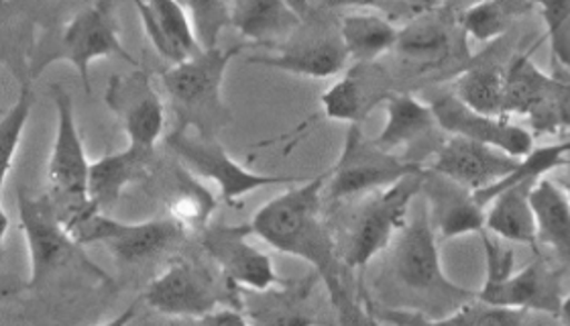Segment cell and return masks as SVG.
<instances>
[{"label":"cell","mask_w":570,"mask_h":326,"mask_svg":"<svg viewBox=\"0 0 570 326\" xmlns=\"http://www.w3.org/2000/svg\"><path fill=\"white\" fill-rule=\"evenodd\" d=\"M324 188L326 174L296 184L257 208L249 225L253 235L275 251L294 255L314 267L328 290L334 308L346 320V315L355 310V304L343 278L346 269L343 255L338 254L333 233L322 217Z\"/></svg>","instance_id":"obj_1"},{"label":"cell","mask_w":570,"mask_h":326,"mask_svg":"<svg viewBox=\"0 0 570 326\" xmlns=\"http://www.w3.org/2000/svg\"><path fill=\"white\" fill-rule=\"evenodd\" d=\"M243 49H203L161 73V85L178 117L176 129H190L204 137H218L225 129L230 122V109L223 98V86L230 61Z\"/></svg>","instance_id":"obj_2"},{"label":"cell","mask_w":570,"mask_h":326,"mask_svg":"<svg viewBox=\"0 0 570 326\" xmlns=\"http://www.w3.org/2000/svg\"><path fill=\"white\" fill-rule=\"evenodd\" d=\"M110 56L135 63L120 41L117 2L96 0L95 4L78 12L60 33L51 37L49 43L37 49L31 61V80L49 66L68 61L82 78L83 90L90 92V63Z\"/></svg>","instance_id":"obj_3"},{"label":"cell","mask_w":570,"mask_h":326,"mask_svg":"<svg viewBox=\"0 0 570 326\" xmlns=\"http://www.w3.org/2000/svg\"><path fill=\"white\" fill-rule=\"evenodd\" d=\"M63 225L80 245L102 243L110 255L125 266H137L154 259L169 247L184 241L188 233L174 218L122 223L108 213L96 210L95 206L71 215L68 220H63Z\"/></svg>","instance_id":"obj_4"},{"label":"cell","mask_w":570,"mask_h":326,"mask_svg":"<svg viewBox=\"0 0 570 326\" xmlns=\"http://www.w3.org/2000/svg\"><path fill=\"white\" fill-rule=\"evenodd\" d=\"M424 174L426 169L380 192H373L367 202L358 208L348 230L345 251L341 254L346 269L368 266L377 255L392 247L412 215L414 200L422 192Z\"/></svg>","instance_id":"obj_5"},{"label":"cell","mask_w":570,"mask_h":326,"mask_svg":"<svg viewBox=\"0 0 570 326\" xmlns=\"http://www.w3.org/2000/svg\"><path fill=\"white\" fill-rule=\"evenodd\" d=\"M392 271L405 290L422 294L428 298L459 300L473 298L476 292L454 284L442 267L439 233L432 227L426 202L410 215L404 229L393 241Z\"/></svg>","instance_id":"obj_6"},{"label":"cell","mask_w":570,"mask_h":326,"mask_svg":"<svg viewBox=\"0 0 570 326\" xmlns=\"http://www.w3.org/2000/svg\"><path fill=\"white\" fill-rule=\"evenodd\" d=\"M424 169L416 161L400 158L375 141L365 139L361 125H348L343 151L333 168L326 171L324 192L328 200L367 196Z\"/></svg>","instance_id":"obj_7"},{"label":"cell","mask_w":570,"mask_h":326,"mask_svg":"<svg viewBox=\"0 0 570 326\" xmlns=\"http://www.w3.org/2000/svg\"><path fill=\"white\" fill-rule=\"evenodd\" d=\"M142 303L159 315L196 323L220 306H243L235 284L220 286L206 267L188 259L171 261L142 292Z\"/></svg>","instance_id":"obj_8"},{"label":"cell","mask_w":570,"mask_h":326,"mask_svg":"<svg viewBox=\"0 0 570 326\" xmlns=\"http://www.w3.org/2000/svg\"><path fill=\"white\" fill-rule=\"evenodd\" d=\"M166 141L184 168L190 169L196 178L214 181L218 186L220 198L226 205H238L255 190L299 180L292 176L259 174L240 166L218 141V137H204L190 129H174L167 135Z\"/></svg>","instance_id":"obj_9"},{"label":"cell","mask_w":570,"mask_h":326,"mask_svg":"<svg viewBox=\"0 0 570 326\" xmlns=\"http://www.w3.org/2000/svg\"><path fill=\"white\" fill-rule=\"evenodd\" d=\"M49 95L56 105V139L48 161V184L56 198V210L61 220L88 208V180L92 161L86 156L83 139L70 92L60 85L49 86Z\"/></svg>","instance_id":"obj_10"},{"label":"cell","mask_w":570,"mask_h":326,"mask_svg":"<svg viewBox=\"0 0 570 326\" xmlns=\"http://www.w3.org/2000/svg\"><path fill=\"white\" fill-rule=\"evenodd\" d=\"M17 206L29 254V288L41 286L73 259H86L83 245L71 237L53 202L33 198L24 188H19Z\"/></svg>","instance_id":"obj_11"},{"label":"cell","mask_w":570,"mask_h":326,"mask_svg":"<svg viewBox=\"0 0 570 326\" xmlns=\"http://www.w3.org/2000/svg\"><path fill=\"white\" fill-rule=\"evenodd\" d=\"M250 225H213L203 233V249L230 284L247 290L269 292L285 286L272 257L249 243Z\"/></svg>","instance_id":"obj_12"},{"label":"cell","mask_w":570,"mask_h":326,"mask_svg":"<svg viewBox=\"0 0 570 326\" xmlns=\"http://www.w3.org/2000/svg\"><path fill=\"white\" fill-rule=\"evenodd\" d=\"M430 107L444 134L473 139L518 159L525 158L535 147L532 131L511 122L508 117H493L473 110L454 92L432 98Z\"/></svg>","instance_id":"obj_13"},{"label":"cell","mask_w":570,"mask_h":326,"mask_svg":"<svg viewBox=\"0 0 570 326\" xmlns=\"http://www.w3.org/2000/svg\"><path fill=\"white\" fill-rule=\"evenodd\" d=\"M392 76L381 68L377 61L373 63H358L348 66L343 78L336 80L321 97V110L316 117L304 122L297 131H304L312 122L338 121L348 125H363L368 112L385 105V100L392 97Z\"/></svg>","instance_id":"obj_14"},{"label":"cell","mask_w":570,"mask_h":326,"mask_svg":"<svg viewBox=\"0 0 570 326\" xmlns=\"http://www.w3.org/2000/svg\"><path fill=\"white\" fill-rule=\"evenodd\" d=\"M107 105L122 122L129 146L155 151L166 127V107L149 73L137 70L129 76H112Z\"/></svg>","instance_id":"obj_15"},{"label":"cell","mask_w":570,"mask_h":326,"mask_svg":"<svg viewBox=\"0 0 570 326\" xmlns=\"http://www.w3.org/2000/svg\"><path fill=\"white\" fill-rule=\"evenodd\" d=\"M463 36L459 17L451 11L420 12L400 29L395 51L405 66L420 72L439 70L464 48Z\"/></svg>","instance_id":"obj_16"},{"label":"cell","mask_w":570,"mask_h":326,"mask_svg":"<svg viewBox=\"0 0 570 326\" xmlns=\"http://www.w3.org/2000/svg\"><path fill=\"white\" fill-rule=\"evenodd\" d=\"M518 164L520 159L511 158L495 147L451 135L440 144L428 169L476 192L510 176Z\"/></svg>","instance_id":"obj_17"},{"label":"cell","mask_w":570,"mask_h":326,"mask_svg":"<svg viewBox=\"0 0 570 326\" xmlns=\"http://www.w3.org/2000/svg\"><path fill=\"white\" fill-rule=\"evenodd\" d=\"M432 227L440 239H459L485 233L488 208L479 202L475 190L426 168L422 192Z\"/></svg>","instance_id":"obj_18"},{"label":"cell","mask_w":570,"mask_h":326,"mask_svg":"<svg viewBox=\"0 0 570 326\" xmlns=\"http://www.w3.org/2000/svg\"><path fill=\"white\" fill-rule=\"evenodd\" d=\"M476 298L485 303L508 306L523 313H542L559 316L562 304V271L550 266L544 259H535L532 264L513 271L510 278L495 286H481Z\"/></svg>","instance_id":"obj_19"},{"label":"cell","mask_w":570,"mask_h":326,"mask_svg":"<svg viewBox=\"0 0 570 326\" xmlns=\"http://www.w3.org/2000/svg\"><path fill=\"white\" fill-rule=\"evenodd\" d=\"M279 49L277 56H253L247 61L299 78L328 80L345 72L351 60L341 33L297 37Z\"/></svg>","instance_id":"obj_20"},{"label":"cell","mask_w":570,"mask_h":326,"mask_svg":"<svg viewBox=\"0 0 570 326\" xmlns=\"http://www.w3.org/2000/svg\"><path fill=\"white\" fill-rule=\"evenodd\" d=\"M142 31L155 51L169 66H176L203 51L190 14L178 0H132Z\"/></svg>","instance_id":"obj_21"},{"label":"cell","mask_w":570,"mask_h":326,"mask_svg":"<svg viewBox=\"0 0 570 326\" xmlns=\"http://www.w3.org/2000/svg\"><path fill=\"white\" fill-rule=\"evenodd\" d=\"M155 164V151L127 146L119 154H108L96 159L90 166L88 200L100 213H110L119 202L122 192L135 184L145 180Z\"/></svg>","instance_id":"obj_22"},{"label":"cell","mask_w":570,"mask_h":326,"mask_svg":"<svg viewBox=\"0 0 570 326\" xmlns=\"http://www.w3.org/2000/svg\"><path fill=\"white\" fill-rule=\"evenodd\" d=\"M538 181H513L491 194L485 230L505 243L535 247L538 227L532 206V190Z\"/></svg>","instance_id":"obj_23"},{"label":"cell","mask_w":570,"mask_h":326,"mask_svg":"<svg viewBox=\"0 0 570 326\" xmlns=\"http://www.w3.org/2000/svg\"><path fill=\"white\" fill-rule=\"evenodd\" d=\"M436 131L442 129L430 102H422L405 92H393L385 100V125L373 141L395 154V149L414 147L432 139Z\"/></svg>","instance_id":"obj_24"},{"label":"cell","mask_w":570,"mask_h":326,"mask_svg":"<svg viewBox=\"0 0 570 326\" xmlns=\"http://www.w3.org/2000/svg\"><path fill=\"white\" fill-rule=\"evenodd\" d=\"M302 23L304 17L287 0H237L233 7V27L257 43L292 36Z\"/></svg>","instance_id":"obj_25"},{"label":"cell","mask_w":570,"mask_h":326,"mask_svg":"<svg viewBox=\"0 0 570 326\" xmlns=\"http://www.w3.org/2000/svg\"><path fill=\"white\" fill-rule=\"evenodd\" d=\"M338 33L343 37L346 51L351 60L358 63H373L385 53L395 49L400 27L392 23V19L383 17L381 12H348L343 17Z\"/></svg>","instance_id":"obj_26"},{"label":"cell","mask_w":570,"mask_h":326,"mask_svg":"<svg viewBox=\"0 0 570 326\" xmlns=\"http://www.w3.org/2000/svg\"><path fill=\"white\" fill-rule=\"evenodd\" d=\"M554 82L528 53L515 56L505 66V117H532L552 95Z\"/></svg>","instance_id":"obj_27"},{"label":"cell","mask_w":570,"mask_h":326,"mask_svg":"<svg viewBox=\"0 0 570 326\" xmlns=\"http://www.w3.org/2000/svg\"><path fill=\"white\" fill-rule=\"evenodd\" d=\"M538 243L570 257V200L559 184L542 178L532 190Z\"/></svg>","instance_id":"obj_28"},{"label":"cell","mask_w":570,"mask_h":326,"mask_svg":"<svg viewBox=\"0 0 570 326\" xmlns=\"http://www.w3.org/2000/svg\"><path fill=\"white\" fill-rule=\"evenodd\" d=\"M452 92L473 110L505 117V68L493 63L471 66L456 76Z\"/></svg>","instance_id":"obj_29"},{"label":"cell","mask_w":570,"mask_h":326,"mask_svg":"<svg viewBox=\"0 0 570 326\" xmlns=\"http://www.w3.org/2000/svg\"><path fill=\"white\" fill-rule=\"evenodd\" d=\"M176 188L167 200V217L174 218L186 230L206 229L208 218L213 217L216 198L196 181L190 169L174 168Z\"/></svg>","instance_id":"obj_30"},{"label":"cell","mask_w":570,"mask_h":326,"mask_svg":"<svg viewBox=\"0 0 570 326\" xmlns=\"http://www.w3.org/2000/svg\"><path fill=\"white\" fill-rule=\"evenodd\" d=\"M36 107V92L31 80H23L19 97L14 100L11 109L2 115L0 121V146H2V184L9 180L17 151L23 141L27 122L31 119V112Z\"/></svg>","instance_id":"obj_31"},{"label":"cell","mask_w":570,"mask_h":326,"mask_svg":"<svg viewBox=\"0 0 570 326\" xmlns=\"http://www.w3.org/2000/svg\"><path fill=\"white\" fill-rule=\"evenodd\" d=\"M528 313L485 303L481 298H469L459 304L451 315L439 316L432 325L518 326L525 323Z\"/></svg>","instance_id":"obj_32"},{"label":"cell","mask_w":570,"mask_h":326,"mask_svg":"<svg viewBox=\"0 0 570 326\" xmlns=\"http://www.w3.org/2000/svg\"><path fill=\"white\" fill-rule=\"evenodd\" d=\"M188 14L203 49L218 48L226 27H233V11L226 0H186Z\"/></svg>","instance_id":"obj_33"},{"label":"cell","mask_w":570,"mask_h":326,"mask_svg":"<svg viewBox=\"0 0 570 326\" xmlns=\"http://www.w3.org/2000/svg\"><path fill=\"white\" fill-rule=\"evenodd\" d=\"M459 23L463 27L464 36L473 37L476 43H493L499 37L505 36L513 19L495 0H483L459 14Z\"/></svg>","instance_id":"obj_34"},{"label":"cell","mask_w":570,"mask_h":326,"mask_svg":"<svg viewBox=\"0 0 570 326\" xmlns=\"http://www.w3.org/2000/svg\"><path fill=\"white\" fill-rule=\"evenodd\" d=\"M557 60L570 68V0H534Z\"/></svg>","instance_id":"obj_35"},{"label":"cell","mask_w":570,"mask_h":326,"mask_svg":"<svg viewBox=\"0 0 570 326\" xmlns=\"http://www.w3.org/2000/svg\"><path fill=\"white\" fill-rule=\"evenodd\" d=\"M530 119L532 131L538 135L557 134V131H569L570 129V80L554 82L552 95L547 102L535 110Z\"/></svg>","instance_id":"obj_36"},{"label":"cell","mask_w":570,"mask_h":326,"mask_svg":"<svg viewBox=\"0 0 570 326\" xmlns=\"http://www.w3.org/2000/svg\"><path fill=\"white\" fill-rule=\"evenodd\" d=\"M483 251H485V281L483 286H495L510 278L515 271V254L510 245L499 237H489L488 230L481 233Z\"/></svg>","instance_id":"obj_37"},{"label":"cell","mask_w":570,"mask_h":326,"mask_svg":"<svg viewBox=\"0 0 570 326\" xmlns=\"http://www.w3.org/2000/svg\"><path fill=\"white\" fill-rule=\"evenodd\" d=\"M393 2H404V0H322V9L326 11H338V9H387Z\"/></svg>","instance_id":"obj_38"},{"label":"cell","mask_w":570,"mask_h":326,"mask_svg":"<svg viewBox=\"0 0 570 326\" xmlns=\"http://www.w3.org/2000/svg\"><path fill=\"white\" fill-rule=\"evenodd\" d=\"M495 2H498L503 11L510 14L513 21L535 9L534 0H495Z\"/></svg>","instance_id":"obj_39"},{"label":"cell","mask_w":570,"mask_h":326,"mask_svg":"<svg viewBox=\"0 0 570 326\" xmlns=\"http://www.w3.org/2000/svg\"><path fill=\"white\" fill-rule=\"evenodd\" d=\"M479 2H483V0H444V9L459 17V14H463L466 9L475 7Z\"/></svg>","instance_id":"obj_40"},{"label":"cell","mask_w":570,"mask_h":326,"mask_svg":"<svg viewBox=\"0 0 570 326\" xmlns=\"http://www.w3.org/2000/svg\"><path fill=\"white\" fill-rule=\"evenodd\" d=\"M0 217H2V227H0V245H4L7 243V237H9V230H11V218H9V213L2 208L0 210Z\"/></svg>","instance_id":"obj_41"},{"label":"cell","mask_w":570,"mask_h":326,"mask_svg":"<svg viewBox=\"0 0 570 326\" xmlns=\"http://www.w3.org/2000/svg\"><path fill=\"white\" fill-rule=\"evenodd\" d=\"M559 318L560 323H564V325H570V294L569 296H564L562 298V304H560V310H559Z\"/></svg>","instance_id":"obj_42"},{"label":"cell","mask_w":570,"mask_h":326,"mask_svg":"<svg viewBox=\"0 0 570 326\" xmlns=\"http://www.w3.org/2000/svg\"><path fill=\"white\" fill-rule=\"evenodd\" d=\"M287 2H289L304 19L312 12V9H309V0H287Z\"/></svg>","instance_id":"obj_43"},{"label":"cell","mask_w":570,"mask_h":326,"mask_svg":"<svg viewBox=\"0 0 570 326\" xmlns=\"http://www.w3.org/2000/svg\"><path fill=\"white\" fill-rule=\"evenodd\" d=\"M564 190H567V194H569V200H570V181L564 186Z\"/></svg>","instance_id":"obj_44"}]
</instances>
